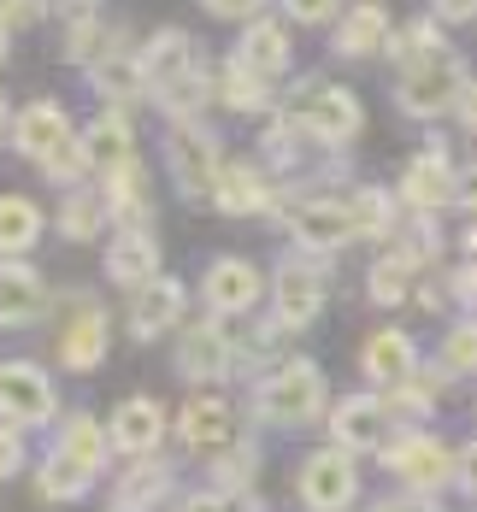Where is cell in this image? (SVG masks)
Masks as SVG:
<instances>
[{
    "label": "cell",
    "instance_id": "obj_1",
    "mask_svg": "<svg viewBox=\"0 0 477 512\" xmlns=\"http://www.w3.org/2000/svg\"><path fill=\"white\" fill-rule=\"evenodd\" d=\"M324 412V371L313 359H283L260 383V418L271 424H313Z\"/></svg>",
    "mask_w": 477,
    "mask_h": 512
},
{
    "label": "cell",
    "instance_id": "obj_2",
    "mask_svg": "<svg viewBox=\"0 0 477 512\" xmlns=\"http://www.w3.org/2000/svg\"><path fill=\"white\" fill-rule=\"evenodd\" d=\"M466 65L454 59V53H436V59H424L413 65L407 77H401V112H413V118H436V112H448V106L466 101Z\"/></svg>",
    "mask_w": 477,
    "mask_h": 512
},
{
    "label": "cell",
    "instance_id": "obj_3",
    "mask_svg": "<svg viewBox=\"0 0 477 512\" xmlns=\"http://www.w3.org/2000/svg\"><path fill=\"white\" fill-rule=\"evenodd\" d=\"M165 165H171V177H177V189H183L189 201L212 195V189H218V171H224V159H218V148H212V136L201 124H177V130H171Z\"/></svg>",
    "mask_w": 477,
    "mask_h": 512
},
{
    "label": "cell",
    "instance_id": "obj_4",
    "mask_svg": "<svg viewBox=\"0 0 477 512\" xmlns=\"http://www.w3.org/2000/svg\"><path fill=\"white\" fill-rule=\"evenodd\" d=\"M360 101L348 95V89H307L301 106L289 112V124H301L313 142H348L354 130H360Z\"/></svg>",
    "mask_w": 477,
    "mask_h": 512
},
{
    "label": "cell",
    "instance_id": "obj_5",
    "mask_svg": "<svg viewBox=\"0 0 477 512\" xmlns=\"http://www.w3.org/2000/svg\"><path fill=\"white\" fill-rule=\"evenodd\" d=\"M324 312V265L283 259L277 271V330H307Z\"/></svg>",
    "mask_w": 477,
    "mask_h": 512
},
{
    "label": "cell",
    "instance_id": "obj_6",
    "mask_svg": "<svg viewBox=\"0 0 477 512\" xmlns=\"http://www.w3.org/2000/svg\"><path fill=\"white\" fill-rule=\"evenodd\" d=\"M0 412L12 424H48L53 418V383L42 365L18 359V365H0Z\"/></svg>",
    "mask_w": 477,
    "mask_h": 512
},
{
    "label": "cell",
    "instance_id": "obj_7",
    "mask_svg": "<svg viewBox=\"0 0 477 512\" xmlns=\"http://www.w3.org/2000/svg\"><path fill=\"white\" fill-rule=\"evenodd\" d=\"M354 489H360V477H354V465H348L342 448L313 454L307 471H301V501H307L313 512H342L348 501H354Z\"/></svg>",
    "mask_w": 477,
    "mask_h": 512
},
{
    "label": "cell",
    "instance_id": "obj_8",
    "mask_svg": "<svg viewBox=\"0 0 477 512\" xmlns=\"http://www.w3.org/2000/svg\"><path fill=\"white\" fill-rule=\"evenodd\" d=\"M289 230H295V242H301V248H313V254L348 248V242L360 236L348 201H301L295 212H289Z\"/></svg>",
    "mask_w": 477,
    "mask_h": 512
},
{
    "label": "cell",
    "instance_id": "obj_9",
    "mask_svg": "<svg viewBox=\"0 0 477 512\" xmlns=\"http://www.w3.org/2000/svg\"><path fill=\"white\" fill-rule=\"evenodd\" d=\"M142 71H148V95H165V89H177V83H189L195 71H201V59H195V42L183 36V30H159L154 42L142 48Z\"/></svg>",
    "mask_w": 477,
    "mask_h": 512
},
{
    "label": "cell",
    "instance_id": "obj_10",
    "mask_svg": "<svg viewBox=\"0 0 477 512\" xmlns=\"http://www.w3.org/2000/svg\"><path fill=\"white\" fill-rule=\"evenodd\" d=\"M454 465H460V454H448L436 436H407V442L389 448V471L407 477L413 489H442L454 477Z\"/></svg>",
    "mask_w": 477,
    "mask_h": 512
},
{
    "label": "cell",
    "instance_id": "obj_11",
    "mask_svg": "<svg viewBox=\"0 0 477 512\" xmlns=\"http://www.w3.org/2000/svg\"><path fill=\"white\" fill-rule=\"evenodd\" d=\"M106 277L124 283V289H148L159 277V242L148 230H118L112 248H106Z\"/></svg>",
    "mask_w": 477,
    "mask_h": 512
},
{
    "label": "cell",
    "instance_id": "obj_12",
    "mask_svg": "<svg viewBox=\"0 0 477 512\" xmlns=\"http://www.w3.org/2000/svg\"><path fill=\"white\" fill-rule=\"evenodd\" d=\"M177 371L195 377V383H212V377H230V342L218 324H189L183 342H177Z\"/></svg>",
    "mask_w": 477,
    "mask_h": 512
},
{
    "label": "cell",
    "instance_id": "obj_13",
    "mask_svg": "<svg viewBox=\"0 0 477 512\" xmlns=\"http://www.w3.org/2000/svg\"><path fill=\"white\" fill-rule=\"evenodd\" d=\"M201 289H207L212 312H254V301H260V271L248 259H218L207 277H201Z\"/></svg>",
    "mask_w": 477,
    "mask_h": 512
},
{
    "label": "cell",
    "instance_id": "obj_14",
    "mask_svg": "<svg viewBox=\"0 0 477 512\" xmlns=\"http://www.w3.org/2000/svg\"><path fill=\"white\" fill-rule=\"evenodd\" d=\"M12 142H18V154L48 159L59 142H71V118H65V106H53V101L24 106V112L12 118Z\"/></svg>",
    "mask_w": 477,
    "mask_h": 512
},
{
    "label": "cell",
    "instance_id": "obj_15",
    "mask_svg": "<svg viewBox=\"0 0 477 512\" xmlns=\"http://www.w3.org/2000/svg\"><path fill=\"white\" fill-rule=\"evenodd\" d=\"M401 195L407 206H419V212H436V206L460 201V189H454V171H448V154L442 148H430L407 165V177H401Z\"/></svg>",
    "mask_w": 477,
    "mask_h": 512
},
{
    "label": "cell",
    "instance_id": "obj_16",
    "mask_svg": "<svg viewBox=\"0 0 477 512\" xmlns=\"http://www.w3.org/2000/svg\"><path fill=\"white\" fill-rule=\"evenodd\" d=\"M383 430H389V407L371 401V395H348V401L336 407V418H330V436H336L342 454H348V448H377Z\"/></svg>",
    "mask_w": 477,
    "mask_h": 512
},
{
    "label": "cell",
    "instance_id": "obj_17",
    "mask_svg": "<svg viewBox=\"0 0 477 512\" xmlns=\"http://www.w3.org/2000/svg\"><path fill=\"white\" fill-rule=\"evenodd\" d=\"M112 442L124 448V454H154L159 436H165V412H159V401H148V395H130L124 407L112 412Z\"/></svg>",
    "mask_w": 477,
    "mask_h": 512
},
{
    "label": "cell",
    "instance_id": "obj_18",
    "mask_svg": "<svg viewBox=\"0 0 477 512\" xmlns=\"http://www.w3.org/2000/svg\"><path fill=\"white\" fill-rule=\"evenodd\" d=\"M177 318H183V283L154 277L148 289H136V301H130V330H136L142 342H154L159 330H171Z\"/></svg>",
    "mask_w": 477,
    "mask_h": 512
},
{
    "label": "cell",
    "instance_id": "obj_19",
    "mask_svg": "<svg viewBox=\"0 0 477 512\" xmlns=\"http://www.w3.org/2000/svg\"><path fill=\"white\" fill-rule=\"evenodd\" d=\"M48 312V289L30 265H0V324H36Z\"/></svg>",
    "mask_w": 477,
    "mask_h": 512
},
{
    "label": "cell",
    "instance_id": "obj_20",
    "mask_svg": "<svg viewBox=\"0 0 477 512\" xmlns=\"http://www.w3.org/2000/svg\"><path fill=\"white\" fill-rule=\"evenodd\" d=\"M106 212L124 224V230H148V177H142V165L130 159V165H118V171H106Z\"/></svg>",
    "mask_w": 477,
    "mask_h": 512
},
{
    "label": "cell",
    "instance_id": "obj_21",
    "mask_svg": "<svg viewBox=\"0 0 477 512\" xmlns=\"http://www.w3.org/2000/svg\"><path fill=\"white\" fill-rule=\"evenodd\" d=\"M413 365H419V348H413V336H401V330H377L366 342V377L371 383L401 389L407 377H419Z\"/></svg>",
    "mask_w": 477,
    "mask_h": 512
},
{
    "label": "cell",
    "instance_id": "obj_22",
    "mask_svg": "<svg viewBox=\"0 0 477 512\" xmlns=\"http://www.w3.org/2000/svg\"><path fill=\"white\" fill-rule=\"evenodd\" d=\"M212 201H218V212H230V218H248V212H265L271 206V183H265L254 165H224Z\"/></svg>",
    "mask_w": 477,
    "mask_h": 512
},
{
    "label": "cell",
    "instance_id": "obj_23",
    "mask_svg": "<svg viewBox=\"0 0 477 512\" xmlns=\"http://www.w3.org/2000/svg\"><path fill=\"white\" fill-rule=\"evenodd\" d=\"M95 89H101L112 106L136 101V95H148V71H142V53L106 48L101 59H95Z\"/></svg>",
    "mask_w": 477,
    "mask_h": 512
},
{
    "label": "cell",
    "instance_id": "obj_24",
    "mask_svg": "<svg viewBox=\"0 0 477 512\" xmlns=\"http://www.w3.org/2000/svg\"><path fill=\"white\" fill-rule=\"evenodd\" d=\"M389 48V18H383V6H348L342 12V24H336V53H348V59H360V53H377Z\"/></svg>",
    "mask_w": 477,
    "mask_h": 512
},
{
    "label": "cell",
    "instance_id": "obj_25",
    "mask_svg": "<svg viewBox=\"0 0 477 512\" xmlns=\"http://www.w3.org/2000/svg\"><path fill=\"white\" fill-rule=\"evenodd\" d=\"M106 359V318L101 312H77V324H65V336H59V365L65 371H95Z\"/></svg>",
    "mask_w": 477,
    "mask_h": 512
},
{
    "label": "cell",
    "instance_id": "obj_26",
    "mask_svg": "<svg viewBox=\"0 0 477 512\" xmlns=\"http://www.w3.org/2000/svg\"><path fill=\"white\" fill-rule=\"evenodd\" d=\"M177 430H183V442L189 448H201V454H212V448H224L230 442V407L224 401H189L183 407V418H177Z\"/></svg>",
    "mask_w": 477,
    "mask_h": 512
},
{
    "label": "cell",
    "instance_id": "obj_27",
    "mask_svg": "<svg viewBox=\"0 0 477 512\" xmlns=\"http://www.w3.org/2000/svg\"><path fill=\"white\" fill-rule=\"evenodd\" d=\"M83 148H89V159H95V165H106V171H118V165H130V118H124L118 106H106L101 118L89 124V136H83Z\"/></svg>",
    "mask_w": 477,
    "mask_h": 512
},
{
    "label": "cell",
    "instance_id": "obj_28",
    "mask_svg": "<svg viewBox=\"0 0 477 512\" xmlns=\"http://www.w3.org/2000/svg\"><path fill=\"white\" fill-rule=\"evenodd\" d=\"M248 71H260V77H277V71H289V36H283V24H248V36H242V53H236Z\"/></svg>",
    "mask_w": 477,
    "mask_h": 512
},
{
    "label": "cell",
    "instance_id": "obj_29",
    "mask_svg": "<svg viewBox=\"0 0 477 512\" xmlns=\"http://www.w3.org/2000/svg\"><path fill=\"white\" fill-rule=\"evenodd\" d=\"M42 236V212L24 195H0V254H30Z\"/></svg>",
    "mask_w": 477,
    "mask_h": 512
},
{
    "label": "cell",
    "instance_id": "obj_30",
    "mask_svg": "<svg viewBox=\"0 0 477 512\" xmlns=\"http://www.w3.org/2000/svg\"><path fill=\"white\" fill-rule=\"evenodd\" d=\"M106 436H112V430H101V424L83 412V418H71V424L59 430V454H65V460H77L83 471H101V465H106Z\"/></svg>",
    "mask_w": 477,
    "mask_h": 512
},
{
    "label": "cell",
    "instance_id": "obj_31",
    "mask_svg": "<svg viewBox=\"0 0 477 512\" xmlns=\"http://www.w3.org/2000/svg\"><path fill=\"white\" fill-rule=\"evenodd\" d=\"M218 95H224V106H236V112H265V101H271V89H265L260 71H248L242 59L224 71V83H218Z\"/></svg>",
    "mask_w": 477,
    "mask_h": 512
},
{
    "label": "cell",
    "instance_id": "obj_32",
    "mask_svg": "<svg viewBox=\"0 0 477 512\" xmlns=\"http://www.w3.org/2000/svg\"><path fill=\"white\" fill-rule=\"evenodd\" d=\"M348 212H354V230L360 236H395V206L383 189H354L348 195Z\"/></svg>",
    "mask_w": 477,
    "mask_h": 512
},
{
    "label": "cell",
    "instance_id": "obj_33",
    "mask_svg": "<svg viewBox=\"0 0 477 512\" xmlns=\"http://www.w3.org/2000/svg\"><path fill=\"white\" fill-rule=\"evenodd\" d=\"M89 477H95V471H83L77 460H65V454H53V460L42 465V477H36V489H42L48 501H77V495L89 489Z\"/></svg>",
    "mask_w": 477,
    "mask_h": 512
},
{
    "label": "cell",
    "instance_id": "obj_34",
    "mask_svg": "<svg viewBox=\"0 0 477 512\" xmlns=\"http://www.w3.org/2000/svg\"><path fill=\"white\" fill-rule=\"evenodd\" d=\"M436 42H442V36H436V18H419V24H407V30H395V36H389V53H395V59H407V71H413V65H424V59H436Z\"/></svg>",
    "mask_w": 477,
    "mask_h": 512
},
{
    "label": "cell",
    "instance_id": "obj_35",
    "mask_svg": "<svg viewBox=\"0 0 477 512\" xmlns=\"http://www.w3.org/2000/svg\"><path fill=\"white\" fill-rule=\"evenodd\" d=\"M101 218H106V201H95V195H65V206H59V230L71 242H89L101 230Z\"/></svg>",
    "mask_w": 477,
    "mask_h": 512
},
{
    "label": "cell",
    "instance_id": "obj_36",
    "mask_svg": "<svg viewBox=\"0 0 477 512\" xmlns=\"http://www.w3.org/2000/svg\"><path fill=\"white\" fill-rule=\"evenodd\" d=\"M407 271H413V265H401V259H377V265H371V301H377V307H401V301H407Z\"/></svg>",
    "mask_w": 477,
    "mask_h": 512
},
{
    "label": "cell",
    "instance_id": "obj_37",
    "mask_svg": "<svg viewBox=\"0 0 477 512\" xmlns=\"http://www.w3.org/2000/svg\"><path fill=\"white\" fill-rule=\"evenodd\" d=\"M101 53H106L101 18H71V30H65V59H77V65H95Z\"/></svg>",
    "mask_w": 477,
    "mask_h": 512
},
{
    "label": "cell",
    "instance_id": "obj_38",
    "mask_svg": "<svg viewBox=\"0 0 477 512\" xmlns=\"http://www.w3.org/2000/svg\"><path fill=\"white\" fill-rule=\"evenodd\" d=\"M95 159H89V148H83V136H71V142H59L48 159H42V171H48L53 183H77L83 171H89Z\"/></svg>",
    "mask_w": 477,
    "mask_h": 512
},
{
    "label": "cell",
    "instance_id": "obj_39",
    "mask_svg": "<svg viewBox=\"0 0 477 512\" xmlns=\"http://www.w3.org/2000/svg\"><path fill=\"white\" fill-rule=\"evenodd\" d=\"M207 95H212L207 71H195L189 83H177V89H165V95H159V106H165L171 118H189V112H201V106H207Z\"/></svg>",
    "mask_w": 477,
    "mask_h": 512
},
{
    "label": "cell",
    "instance_id": "obj_40",
    "mask_svg": "<svg viewBox=\"0 0 477 512\" xmlns=\"http://www.w3.org/2000/svg\"><path fill=\"white\" fill-rule=\"evenodd\" d=\"M442 371H477V324H454L442 342Z\"/></svg>",
    "mask_w": 477,
    "mask_h": 512
},
{
    "label": "cell",
    "instance_id": "obj_41",
    "mask_svg": "<svg viewBox=\"0 0 477 512\" xmlns=\"http://www.w3.org/2000/svg\"><path fill=\"white\" fill-rule=\"evenodd\" d=\"M436 230L430 224H413V230H395V259L401 265H424V259H436Z\"/></svg>",
    "mask_w": 477,
    "mask_h": 512
},
{
    "label": "cell",
    "instance_id": "obj_42",
    "mask_svg": "<svg viewBox=\"0 0 477 512\" xmlns=\"http://www.w3.org/2000/svg\"><path fill=\"white\" fill-rule=\"evenodd\" d=\"M159 495H165V471H154V465H142V471H136V477H130V483H124V489H118V507H148V501H159Z\"/></svg>",
    "mask_w": 477,
    "mask_h": 512
},
{
    "label": "cell",
    "instance_id": "obj_43",
    "mask_svg": "<svg viewBox=\"0 0 477 512\" xmlns=\"http://www.w3.org/2000/svg\"><path fill=\"white\" fill-rule=\"evenodd\" d=\"M254 471H260V454L254 448H230L224 465H218V483L224 489H242V483H254Z\"/></svg>",
    "mask_w": 477,
    "mask_h": 512
},
{
    "label": "cell",
    "instance_id": "obj_44",
    "mask_svg": "<svg viewBox=\"0 0 477 512\" xmlns=\"http://www.w3.org/2000/svg\"><path fill=\"white\" fill-rule=\"evenodd\" d=\"M42 18V0H0V24H36Z\"/></svg>",
    "mask_w": 477,
    "mask_h": 512
},
{
    "label": "cell",
    "instance_id": "obj_45",
    "mask_svg": "<svg viewBox=\"0 0 477 512\" xmlns=\"http://www.w3.org/2000/svg\"><path fill=\"white\" fill-rule=\"evenodd\" d=\"M201 6H207L212 18H254L265 0H201Z\"/></svg>",
    "mask_w": 477,
    "mask_h": 512
},
{
    "label": "cell",
    "instance_id": "obj_46",
    "mask_svg": "<svg viewBox=\"0 0 477 512\" xmlns=\"http://www.w3.org/2000/svg\"><path fill=\"white\" fill-rule=\"evenodd\" d=\"M283 6H289L301 24H324V18L336 12V0H283Z\"/></svg>",
    "mask_w": 477,
    "mask_h": 512
},
{
    "label": "cell",
    "instance_id": "obj_47",
    "mask_svg": "<svg viewBox=\"0 0 477 512\" xmlns=\"http://www.w3.org/2000/svg\"><path fill=\"white\" fill-rule=\"evenodd\" d=\"M436 18H448V24H472L477 0H436Z\"/></svg>",
    "mask_w": 477,
    "mask_h": 512
},
{
    "label": "cell",
    "instance_id": "obj_48",
    "mask_svg": "<svg viewBox=\"0 0 477 512\" xmlns=\"http://www.w3.org/2000/svg\"><path fill=\"white\" fill-rule=\"evenodd\" d=\"M18 460H24V448H18V436L0 424V477H12V471H18Z\"/></svg>",
    "mask_w": 477,
    "mask_h": 512
},
{
    "label": "cell",
    "instance_id": "obj_49",
    "mask_svg": "<svg viewBox=\"0 0 477 512\" xmlns=\"http://www.w3.org/2000/svg\"><path fill=\"white\" fill-rule=\"evenodd\" d=\"M454 477H460V483H466V489L477 495V442H466V448H460V465H454Z\"/></svg>",
    "mask_w": 477,
    "mask_h": 512
},
{
    "label": "cell",
    "instance_id": "obj_50",
    "mask_svg": "<svg viewBox=\"0 0 477 512\" xmlns=\"http://www.w3.org/2000/svg\"><path fill=\"white\" fill-rule=\"evenodd\" d=\"M189 512H236V501H230V495H195Z\"/></svg>",
    "mask_w": 477,
    "mask_h": 512
},
{
    "label": "cell",
    "instance_id": "obj_51",
    "mask_svg": "<svg viewBox=\"0 0 477 512\" xmlns=\"http://www.w3.org/2000/svg\"><path fill=\"white\" fill-rule=\"evenodd\" d=\"M454 295H460V301H477V265L454 271Z\"/></svg>",
    "mask_w": 477,
    "mask_h": 512
},
{
    "label": "cell",
    "instance_id": "obj_52",
    "mask_svg": "<svg viewBox=\"0 0 477 512\" xmlns=\"http://www.w3.org/2000/svg\"><path fill=\"white\" fill-rule=\"evenodd\" d=\"M371 512H436L430 501H377Z\"/></svg>",
    "mask_w": 477,
    "mask_h": 512
},
{
    "label": "cell",
    "instance_id": "obj_53",
    "mask_svg": "<svg viewBox=\"0 0 477 512\" xmlns=\"http://www.w3.org/2000/svg\"><path fill=\"white\" fill-rule=\"evenodd\" d=\"M460 201L477 212V171H466V177H460Z\"/></svg>",
    "mask_w": 477,
    "mask_h": 512
},
{
    "label": "cell",
    "instance_id": "obj_54",
    "mask_svg": "<svg viewBox=\"0 0 477 512\" xmlns=\"http://www.w3.org/2000/svg\"><path fill=\"white\" fill-rule=\"evenodd\" d=\"M460 118H466V124H472V130H477V83H472V89H466V101H460Z\"/></svg>",
    "mask_w": 477,
    "mask_h": 512
},
{
    "label": "cell",
    "instance_id": "obj_55",
    "mask_svg": "<svg viewBox=\"0 0 477 512\" xmlns=\"http://www.w3.org/2000/svg\"><path fill=\"white\" fill-rule=\"evenodd\" d=\"M6 36H12V30H6V24H0V59H6Z\"/></svg>",
    "mask_w": 477,
    "mask_h": 512
},
{
    "label": "cell",
    "instance_id": "obj_56",
    "mask_svg": "<svg viewBox=\"0 0 477 512\" xmlns=\"http://www.w3.org/2000/svg\"><path fill=\"white\" fill-rule=\"evenodd\" d=\"M0 130H6V101H0Z\"/></svg>",
    "mask_w": 477,
    "mask_h": 512
},
{
    "label": "cell",
    "instance_id": "obj_57",
    "mask_svg": "<svg viewBox=\"0 0 477 512\" xmlns=\"http://www.w3.org/2000/svg\"><path fill=\"white\" fill-rule=\"evenodd\" d=\"M472 248H477V230H472Z\"/></svg>",
    "mask_w": 477,
    "mask_h": 512
},
{
    "label": "cell",
    "instance_id": "obj_58",
    "mask_svg": "<svg viewBox=\"0 0 477 512\" xmlns=\"http://www.w3.org/2000/svg\"><path fill=\"white\" fill-rule=\"evenodd\" d=\"M118 512H136V507H118Z\"/></svg>",
    "mask_w": 477,
    "mask_h": 512
}]
</instances>
